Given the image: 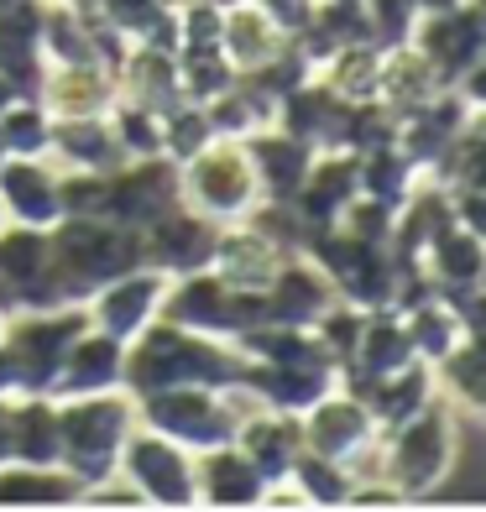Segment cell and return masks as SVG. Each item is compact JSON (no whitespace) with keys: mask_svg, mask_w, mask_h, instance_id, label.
<instances>
[{"mask_svg":"<svg viewBox=\"0 0 486 512\" xmlns=\"http://www.w3.org/2000/svg\"><path fill=\"white\" fill-rule=\"evenodd\" d=\"M0 215L27 230H53L63 220V178L42 157H0Z\"/></svg>","mask_w":486,"mask_h":512,"instance_id":"3","label":"cell"},{"mask_svg":"<svg viewBox=\"0 0 486 512\" xmlns=\"http://www.w3.org/2000/svg\"><path fill=\"white\" fill-rule=\"evenodd\" d=\"M283 27L262 0H241V6L220 11V58L236 68V74H257L262 63H272L283 53Z\"/></svg>","mask_w":486,"mask_h":512,"instance_id":"5","label":"cell"},{"mask_svg":"<svg viewBox=\"0 0 486 512\" xmlns=\"http://www.w3.org/2000/svg\"><path fill=\"white\" fill-rule=\"evenodd\" d=\"M298 439L309 445V455H324V460L340 465L351 450H361L366 439H377V424H372V408L361 398H314L309 424Z\"/></svg>","mask_w":486,"mask_h":512,"instance_id":"6","label":"cell"},{"mask_svg":"<svg viewBox=\"0 0 486 512\" xmlns=\"http://www.w3.org/2000/svg\"><path fill=\"white\" fill-rule=\"evenodd\" d=\"M450 79L439 74V68L413 48V42H392V53H382V68H377V95L392 105V115H408L429 105L439 89H445Z\"/></svg>","mask_w":486,"mask_h":512,"instance_id":"7","label":"cell"},{"mask_svg":"<svg viewBox=\"0 0 486 512\" xmlns=\"http://www.w3.org/2000/svg\"><path fill=\"white\" fill-rule=\"evenodd\" d=\"M0 157H6V147H0Z\"/></svg>","mask_w":486,"mask_h":512,"instance_id":"8","label":"cell"},{"mask_svg":"<svg viewBox=\"0 0 486 512\" xmlns=\"http://www.w3.org/2000/svg\"><path fill=\"white\" fill-rule=\"evenodd\" d=\"M126 471V481L142 486L147 502H162V507H189L199 502L194 492V455L178 445V439L157 434V429H136L126 434L121 445V460H115Z\"/></svg>","mask_w":486,"mask_h":512,"instance_id":"2","label":"cell"},{"mask_svg":"<svg viewBox=\"0 0 486 512\" xmlns=\"http://www.w3.org/2000/svg\"><path fill=\"white\" fill-rule=\"evenodd\" d=\"M42 105L53 110V121H79V115H105L115 105V74L95 58L53 63L42 74Z\"/></svg>","mask_w":486,"mask_h":512,"instance_id":"4","label":"cell"},{"mask_svg":"<svg viewBox=\"0 0 486 512\" xmlns=\"http://www.w3.org/2000/svg\"><path fill=\"white\" fill-rule=\"evenodd\" d=\"M178 189L204 220H246L262 204V183L246 157V142H230V136H215L204 152L183 162Z\"/></svg>","mask_w":486,"mask_h":512,"instance_id":"1","label":"cell"}]
</instances>
